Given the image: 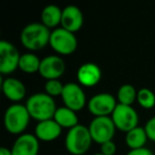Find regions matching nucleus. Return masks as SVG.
I'll list each match as a JSON object with an SVG mask.
<instances>
[{"instance_id":"nucleus-1","label":"nucleus","mask_w":155,"mask_h":155,"mask_svg":"<svg viewBox=\"0 0 155 155\" xmlns=\"http://www.w3.org/2000/svg\"><path fill=\"white\" fill-rule=\"evenodd\" d=\"M51 32L50 29L41 22L29 24L22 29L20 33V41L26 49L36 51L45 48L50 43Z\"/></svg>"},{"instance_id":"nucleus-2","label":"nucleus","mask_w":155,"mask_h":155,"mask_svg":"<svg viewBox=\"0 0 155 155\" xmlns=\"http://www.w3.org/2000/svg\"><path fill=\"white\" fill-rule=\"evenodd\" d=\"M26 107L31 118H34L38 122L53 119L58 110L53 98L46 93H37L29 97L26 102Z\"/></svg>"},{"instance_id":"nucleus-3","label":"nucleus","mask_w":155,"mask_h":155,"mask_svg":"<svg viewBox=\"0 0 155 155\" xmlns=\"http://www.w3.org/2000/svg\"><path fill=\"white\" fill-rule=\"evenodd\" d=\"M93 138L87 127L78 124L68 131L65 138V146L72 155H84L89 150Z\"/></svg>"},{"instance_id":"nucleus-4","label":"nucleus","mask_w":155,"mask_h":155,"mask_svg":"<svg viewBox=\"0 0 155 155\" xmlns=\"http://www.w3.org/2000/svg\"><path fill=\"white\" fill-rule=\"evenodd\" d=\"M30 114L26 105L13 104L9 106L5 113V127L11 134H21L30 122Z\"/></svg>"},{"instance_id":"nucleus-5","label":"nucleus","mask_w":155,"mask_h":155,"mask_svg":"<svg viewBox=\"0 0 155 155\" xmlns=\"http://www.w3.org/2000/svg\"><path fill=\"white\" fill-rule=\"evenodd\" d=\"M49 45L56 53L61 55H69L77 50L78 39L74 33L63 28H56L51 32Z\"/></svg>"},{"instance_id":"nucleus-6","label":"nucleus","mask_w":155,"mask_h":155,"mask_svg":"<svg viewBox=\"0 0 155 155\" xmlns=\"http://www.w3.org/2000/svg\"><path fill=\"white\" fill-rule=\"evenodd\" d=\"M88 130L93 141L101 146L104 142L110 141L113 139L116 127L110 117H95L89 123Z\"/></svg>"},{"instance_id":"nucleus-7","label":"nucleus","mask_w":155,"mask_h":155,"mask_svg":"<svg viewBox=\"0 0 155 155\" xmlns=\"http://www.w3.org/2000/svg\"><path fill=\"white\" fill-rule=\"evenodd\" d=\"M110 118L116 129L125 133L138 127V114L130 105H123L118 103Z\"/></svg>"},{"instance_id":"nucleus-8","label":"nucleus","mask_w":155,"mask_h":155,"mask_svg":"<svg viewBox=\"0 0 155 155\" xmlns=\"http://www.w3.org/2000/svg\"><path fill=\"white\" fill-rule=\"evenodd\" d=\"M116 99L108 93L97 94L87 103L89 113L95 117H110L117 106Z\"/></svg>"},{"instance_id":"nucleus-9","label":"nucleus","mask_w":155,"mask_h":155,"mask_svg":"<svg viewBox=\"0 0 155 155\" xmlns=\"http://www.w3.org/2000/svg\"><path fill=\"white\" fill-rule=\"evenodd\" d=\"M20 54L17 48L8 41H0V72L10 74L19 66Z\"/></svg>"},{"instance_id":"nucleus-10","label":"nucleus","mask_w":155,"mask_h":155,"mask_svg":"<svg viewBox=\"0 0 155 155\" xmlns=\"http://www.w3.org/2000/svg\"><path fill=\"white\" fill-rule=\"evenodd\" d=\"M61 97H62L65 106L75 113L83 110V107L86 104V96L82 87L77 83L70 82L65 84L64 91Z\"/></svg>"},{"instance_id":"nucleus-11","label":"nucleus","mask_w":155,"mask_h":155,"mask_svg":"<svg viewBox=\"0 0 155 155\" xmlns=\"http://www.w3.org/2000/svg\"><path fill=\"white\" fill-rule=\"evenodd\" d=\"M65 69L66 65L61 56L48 55L41 60L38 72L47 81L58 80L64 74Z\"/></svg>"},{"instance_id":"nucleus-12","label":"nucleus","mask_w":155,"mask_h":155,"mask_svg":"<svg viewBox=\"0 0 155 155\" xmlns=\"http://www.w3.org/2000/svg\"><path fill=\"white\" fill-rule=\"evenodd\" d=\"M13 155H37L39 151L38 139L32 134H21L11 149Z\"/></svg>"},{"instance_id":"nucleus-13","label":"nucleus","mask_w":155,"mask_h":155,"mask_svg":"<svg viewBox=\"0 0 155 155\" xmlns=\"http://www.w3.org/2000/svg\"><path fill=\"white\" fill-rule=\"evenodd\" d=\"M83 13L75 5H67L63 9L62 22L61 26L63 29L71 33H75L80 30L83 26Z\"/></svg>"},{"instance_id":"nucleus-14","label":"nucleus","mask_w":155,"mask_h":155,"mask_svg":"<svg viewBox=\"0 0 155 155\" xmlns=\"http://www.w3.org/2000/svg\"><path fill=\"white\" fill-rule=\"evenodd\" d=\"M78 81L81 85L85 87L96 86L102 78V72L100 67L94 63H85L81 65L77 72Z\"/></svg>"},{"instance_id":"nucleus-15","label":"nucleus","mask_w":155,"mask_h":155,"mask_svg":"<svg viewBox=\"0 0 155 155\" xmlns=\"http://www.w3.org/2000/svg\"><path fill=\"white\" fill-rule=\"evenodd\" d=\"M2 93L9 100L14 102L21 101L26 97L27 89L25 84L15 78H7L1 81Z\"/></svg>"},{"instance_id":"nucleus-16","label":"nucleus","mask_w":155,"mask_h":155,"mask_svg":"<svg viewBox=\"0 0 155 155\" xmlns=\"http://www.w3.org/2000/svg\"><path fill=\"white\" fill-rule=\"evenodd\" d=\"M62 134V127L54 119L41 121L35 127V136L38 140L53 141Z\"/></svg>"},{"instance_id":"nucleus-17","label":"nucleus","mask_w":155,"mask_h":155,"mask_svg":"<svg viewBox=\"0 0 155 155\" xmlns=\"http://www.w3.org/2000/svg\"><path fill=\"white\" fill-rule=\"evenodd\" d=\"M63 10H61L58 5H49L45 7L41 11V24L48 29L56 28L62 22Z\"/></svg>"},{"instance_id":"nucleus-18","label":"nucleus","mask_w":155,"mask_h":155,"mask_svg":"<svg viewBox=\"0 0 155 155\" xmlns=\"http://www.w3.org/2000/svg\"><path fill=\"white\" fill-rule=\"evenodd\" d=\"M53 119L62 129L65 127V129L70 130L79 124V118L77 116V113L66 106L58 107L54 114Z\"/></svg>"},{"instance_id":"nucleus-19","label":"nucleus","mask_w":155,"mask_h":155,"mask_svg":"<svg viewBox=\"0 0 155 155\" xmlns=\"http://www.w3.org/2000/svg\"><path fill=\"white\" fill-rule=\"evenodd\" d=\"M147 139H148V136H147V133L144 131V127H137L132 130V131L127 132V136H125L127 146L131 150L144 148Z\"/></svg>"},{"instance_id":"nucleus-20","label":"nucleus","mask_w":155,"mask_h":155,"mask_svg":"<svg viewBox=\"0 0 155 155\" xmlns=\"http://www.w3.org/2000/svg\"><path fill=\"white\" fill-rule=\"evenodd\" d=\"M41 62L38 56L35 55L34 53H25L20 56L19 60V66L18 68L21 71L26 73H35L39 71V67H41Z\"/></svg>"},{"instance_id":"nucleus-21","label":"nucleus","mask_w":155,"mask_h":155,"mask_svg":"<svg viewBox=\"0 0 155 155\" xmlns=\"http://www.w3.org/2000/svg\"><path fill=\"white\" fill-rule=\"evenodd\" d=\"M137 94L138 91H136V88L133 85L123 84L118 89V93H117V99L119 101V104L132 106L135 100H137Z\"/></svg>"},{"instance_id":"nucleus-22","label":"nucleus","mask_w":155,"mask_h":155,"mask_svg":"<svg viewBox=\"0 0 155 155\" xmlns=\"http://www.w3.org/2000/svg\"><path fill=\"white\" fill-rule=\"evenodd\" d=\"M137 102L141 107L150 110L155 106V95L149 88H141L138 91Z\"/></svg>"},{"instance_id":"nucleus-23","label":"nucleus","mask_w":155,"mask_h":155,"mask_svg":"<svg viewBox=\"0 0 155 155\" xmlns=\"http://www.w3.org/2000/svg\"><path fill=\"white\" fill-rule=\"evenodd\" d=\"M64 91V85L61 83L60 80H50L47 81L45 84V91L50 97H58L62 96Z\"/></svg>"},{"instance_id":"nucleus-24","label":"nucleus","mask_w":155,"mask_h":155,"mask_svg":"<svg viewBox=\"0 0 155 155\" xmlns=\"http://www.w3.org/2000/svg\"><path fill=\"white\" fill-rule=\"evenodd\" d=\"M144 131L148 136V139L155 141V116L148 120V122L146 123V127H144Z\"/></svg>"},{"instance_id":"nucleus-25","label":"nucleus","mask_w":155,"mask_h":155,"mask_svg":"<svg viewBox=\"0 0 155 155\" xmlns=\"http://www.w3.org/2000/svg\"><path fill=\"white\" fill-rule=\"evenodd\" d=\"M100 150H101V153L103 155H115L117 151V147L116 143L113 140H110V141L102 143L101 147H100Z\"/></svg>"},{"instance_id":"nucleus-26","label":"nucleus","mask_w":155,"mask_h":155,"mask_svg":"<svg viewBox=\"0 0 155 155\" xmlns=\"http://www.w3.org/2000/svg\"><path fill=\"white\" fill-rule=\"evenodd\" d=\"M127 155H154L153 152L148 148H141V149H136V150H131Z\"/></svg>"},{"instance_id":"nucleus-27","label":"nucleus","mask_w":155,"mask_h":155,"mask_svg":"<svg viewBox=\"0 0 155 155\" xmlns=\"http://www.w3.org/2000/svg\"><path fill=\"white\" fill-rule=\"evenodd\" d=\"M0 155H13V154H12V151L10 149L2 147V148L0 149Z\"/></svg>"},{"instance_id":"nucleus-28","label":"nucleus","mask_w":155,"mask_h":155,"mask_svg":"<svg viewBox=\"0 0 155 155\" xmlns=\"http://www.w3.org/2000/svg\"><path fill=\"white\" fill-rule=\"evenodd\" d=\"M94 155H103V154H102V153L100 152V153H96V154H94Z\"/></svg>"},{"instance_id":"nucleus-29","label":"nucleus","mask_w":155,"mask_h":155,"mask_svg":"<svg viewBox=\"0 0 155 155\" xmlns=\"http://www.w3.org/2000/svg\"><path fill=\"white\" fill-rule=\"evenodd\" d=\"M84 155H85V154H84Z\"/></svg>"}]
</instances>
